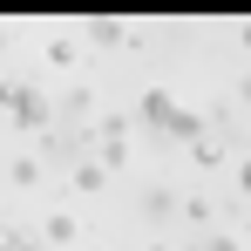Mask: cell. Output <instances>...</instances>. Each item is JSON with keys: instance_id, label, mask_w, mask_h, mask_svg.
Here are the masks:
<instances>
[{"instance_id": "obj_5", "label": "cell", "mask_w": 251, "mask_h": 251, "mask_svg": "<svg viewBox=\"0 0 251 251\" xmlns=\"http://www.w3.org/2000/svg\"><path fill=\"white\" fill-rule=\"evenodd\" d=\"M143 210H150V217H170V210H183V197H176L170 183H150V190H143Z\"/></svg>"}, {"instance_id": "obj_15", "label": "cell", "mask_w": 251, "mask_h": 251, "mask_svg": "<svg viewBox=\"0 0 251 251\" xmlns=\"http://www.w3.org/2000/svg\"><path fill=\"white\" fill-rule=\"evenodd\" d=\"M245 238H251V204H245Z\"/></svg>"}, {"instance_id": "obj_10", "label": "cell", "mask_w": 251, "mask_h": 251, "mask_svg": "<svg viewBox=\"0 0 251 251\" xmlns=\"http://www.w3.org/2000/svg\"><path fill=\"white\" fill-rule=\"evenodd\" d=\"M48 61H54V68H75V61H82V48L68 41V34H54V41H48Z\"/></svg>"}, {"instance_id": "obj_4", "label": "cell", "mask_w": 251, "mask_h": 251, "mask_svg": "<svg viewBox=\"0 0 251 251\" xmlns=\"http://www.w3.org/2000/svg\"><path fill=\"white\" fill-rule=\"evenodd\" d=\"M68 183H75V190H82V197H95V190H102V183H109V170L95 163V156H82V163L68 170Z\"/></svg>"}, {"instance_id": "obj_14", "label": "cell", "mask_w": 251, "mask_h": 251, "mask_svg": "<svg viewBox=\"0 0 251 251\" xmlns=\"http://www.w3.org/2000/svg\"><path fill=\"white\" fill-rule=\"evenodd\" d=\"M238 102H245V109H251V75H245V82H238Z\"/></svg>"}, {"instance_id": "obj_1", "label": "cell", "mask_w": 251, "mask_h": 251, "mask_svg": "<svg viewBox=\"0 0 251 251\" xmlns=\"http://www.w3.org/2000/svg\"><path fill=\"white\" fill-rule=\"evenodd\" d=\"M0 109H7V129H27V136L54 129V102L34 82H0Z\"/></svg>"}, {"instance_id": "obj_17", "label": "cell", "mask_w": 251, "mask_h": 251, "mask_svg": "<svg viewBox=\"0 0 251 251\" xmlns=\"http://www.w3.org/2000/svg\"><path fill=\"white\" fill-rule=\"evenodd\" d=\"M150 251H170V245H150Z\"/></svg>"}, {"instance_id": "obj_2", "label": "cell", "mask_w": 251, "mask_h": 251, "mask_svg": "<svg viewBox=\"0 0 251 251\" xmlns=\"http://www.w3.org/2000/svg\"><path fill=\"white\" fill-rule=\"evenodd\" d=\"M176 109H183V102H176L170 88H143V102L129 109V123H136V129H156V136H163V129H170V116H176Z\"/></svg>"}, {"instance_id": "obj_3", "label": "cell", "mask_w": 251, "mask_h": 251, "mask_svg": "<svg viewBox=\"0 0 251 251\" xmlns=\"http://www.w3.org/2000/svg\"><path fill=\"white\" fill-rule=\"evenodd\" d=\"M197 136H204V109H176L163 129V143H197Z\"/></svg>"}, {"instance_id": "obj_18", "label": "cell", "mask_w": 251, "mask_h": 251, "mask_svg": "<svg viewBox=\"0 0 251 251\" xmlns=\"http://www.w3.org/2000/svg\"><path fill=\"white\" fill-rule=\"evenodd\" d=\"M190 251H197V245H190Z\"/></svg>"}, {"instance_id": "obj_13", "label": "cell", "mask_w": 251, "mask_h": 251, "mask_svg": "<svg viewBox=\"0 0 251 251\" xmlns=\"http://www.w3.org/2000/svg\"><path fill=\"white\" fill-rule=\"evenodd\" d=\"M238 48H245V54H251V21H245V27H238Z\"/></svg>"}, {"instance_id": "obj_12", "label": "cell", "mask_w": 251, "mask_h": 251, "mask_svg": "<svg viewBox=\"0 0 251 251\" xmlns=\"http://www.w3.org/2000/svg\"><path fill=\"white\" fill-rule=\"evenodd\" d=\"M238 190H245V204H251V163H238Z\"/></svg>"}, {"instance_id": "obj_16", "label": "cell", "mask_w": 251, "mask_h": 251, "mask_svg": "<svg viewBox=\"0 0 251 251\" xmlns=\"http://www.w3.org/2000/svg\"><path fill=\"white\" fill-rule=\"evenodd\" d=\"M0 150H7V123H0Z\"/></svg>"}, {"instance_id": "obj_7", "label": "cell", "mask_w": 251, "mask_h": 251, "mask_svg": "<svg viewBox=\"0 0 251 251\" xmlns=\"http://www.w3.org/2000/svg\"><path fill=\"white\" fill-rule=\"evenodd\" d=\"M7 176H14V183H21V190H34V183H41L48 170H41V156H34V150H27V156H14V163H7Z\"/></svg>"}, {"instance_id": "obj_9", "label": "cell", "mask_w": 251, "mask_h": 251, "mask_svg": "<svg viewBox=\"0 0 251 251\" xmlns=\"http://www.w3.org/2000/svg\"><path fill=\"white\" fill-rule=\"evenodd\" d=\"M41 238H48V245H75V238H82V224H75V217H48Z\"/></svg>"}, {"instance_id": "obj_11", "label": "cell", "mask_w": 251, "mask_h": 251, "mask_svg": "<svg viewBox=\"0 0 251 251\" xmlns=\"http://www.w3.org/2000/svg\"><path fill=\"white\" fill-rule=\"evenodd\" d=\"M197 251H238V238H224V231H204V238H197Z\"/></svg>"}, {"instance_id": "obj_6", "label": "cell", "mask_w": 251, "mask_h": 251, "mask_svg": "<svg viewBox=\"0 0 251 251\" xmlns=\"http://www.w3.org/2000/svg\"><path fill=\"white\" fill-rule=\"evenodd\" d=\"M88 41H102V48H123V41H129V21H109V14H102V21H88Z\"/></svg>"}, {"instance_id": "obj_8", "label": "cell", "mask_w": 251, "mask_h": 251, "mask_svg": "<svg viewBox=\"0 0 251 251\" xmlns=\"http://www.w3.org/2000/svg\"><path fill=\"white\" fill-rule=\"evenodd\" d=\"M183 217H190L197 231H210V224H217V197H183Z\"/></svg>"}]
</instances>
